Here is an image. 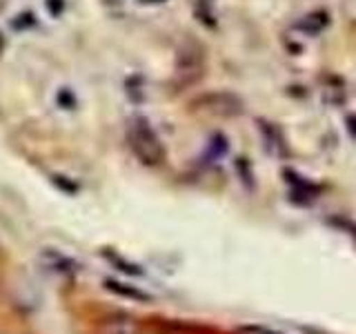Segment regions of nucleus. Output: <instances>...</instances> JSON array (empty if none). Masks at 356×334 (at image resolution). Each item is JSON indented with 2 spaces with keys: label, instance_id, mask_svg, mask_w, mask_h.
<instances>
[{
  "label": "nucleus",
  "instance_id": "f03ea898",
  "mask_svg": "<svg viewBox=\"0 0 356 334\" xmlns=\"http://www.w3.org/2000/svg\"><path fill=\"white\" fill-rule=\"evenodd\" d=\"M176 76L185 85L196 83L203 76V56L196 47H183L176 58Z\"/></svg>",
  "mask_w": 356,
  "mask_h": 334
},
{
  "label": "nucleus",
  "instance_id": "0eeeda50",
  "mask_svg": "<svg viewBox=\"0 0 356 334\" xmlns=\"http://www.w3.org/2000/svg\"><path fill=\"white\" fill-rule=\"evenodd\" d=\"M105 285L111 289V292H116V294L129 296V299H136V301H149V294L140 292V289H136V287H125L122 283H116V281H107Z\"/></svg>",
  "mask_w": 356,
  "mask_h": 334
},
{
  "label": "nucleus",
  "instance_id": "9b49d317",
  "mask_svg": "<svg viewBox=\"0 0 356 334\" xmlns=\"http://www.w3.org/2000/svg\"><path fill=\"white\" fill-rule=\"evenodd\" d=\"M44 5H47L51 16H60L65 11V0H44Z\"/></svg>",
  "mask_w": 356,
  "mask_h": 334
},
{
  "label": "nucleus",
  "instance_id": "1a4fd4ad",
  "mask_svg": "<svg viewBox=\"0 0 356 334\" xmlns=\"http://www.w3.org/2000/svg\"><path fill=\"white\" fill-rule=\"evenodd\" d=\"M325 25H327V18H321V20H318V16H307V18L298 25V29H303L305 33H309V36H312V33H318Z\"/></svg>",
  "mask_w": 356,
  "mask_h": 334
},
{
  "label": "nucleus",
  "instance_id": "423d86ee",
  "mask_svg": "<svg viewBox=\"0 0 356 334\" xmlns=\"http://www.w3.org/2000/svg\"><path fill=\"white\" fill-rule=\"evenodd\" d=\"M259 132L263 134V138H265L267 152H272L276 156H283L285 154V143H283L281 134H278L276 127H272L270 122H265V120H259Z\"/></svg>",
  "mask_w": 356,
  "mask_h": 334
},
{
  "label": "nucleus",
  "instance_id": "20e7f679",
  "mask_svg": "<svg viewBox=\"0 0 356 334\" xmlns=\"http://www.w3.org/2000/svg\"><path fill=\"white\" fill-rule=\"evenodd\" d=\"M203 103L207 109L218 111V114H227V116L238 114V111L243 109L241 100L234 94H211V96L203 98Z\"/></svg>",
  "mask_w": 356,
  "mask_h": 334
},
{
  "label": "nucleus",
  "instance_id": "f8f14e48",
  "mask_svg": "<svg viewBox=\"0 0 356 334\" xmlns=\"http://www.w3.org/2000/svg\"><path fill=\"white\" fill-rule=\"evenodd\" d=\"M243 332H248V334H281V332H274V330L265 328V326H245Z\"/></svg>",
  "mask_w": 356,
  "mask_h": 334
},
{
  "label": "nucleus",
  "instance_id": "9d476101",
  "mask_svg": "<svg viewBox=\"0 0 356 334\" xmlns=\"http://www.w3.org/2000/svg\"><path fill=\"white\" fill-rule=\"evenodd\" d=\"M209 152L214 154V156H222V154H227V138L222 136V134H214L209 141Z\"/></svg>",
  "mask_w": 356,
  "mask_h": 334
},
{
  "label": "nucleus",
  "instance_id": "7ed1b4c3",
  "mask_svg": "<svg viewBox=\"0 0 356 334\" xmlns=\"http://www.w3.org/2000/svg\"><path fill=\"white\" fill-rule=\"evenodd\" d=\"M38 263L47 272L58 274V276H70V274L78 272V263L72 259V256H67L60 250H54V248H44L38 254Z\"/></svg>",
  "mask_w": 356,
  "mask_h": 334
},
{
  "label": "nucleus",
  "instance_id": "39448f33",
  "mask_svg": "<svg viewBox=\"0 0 356 334\" xmlns=\"http://www.w3.org/2000/svg\"><path fill=\"white\" fill-rule=\"evenodd\" d=\"M105 334H140V326L131 317H111L103 323Z\"/></svg>",
  "mask_w": 356,
  "mask_h": 334
},
{
  "label": "nucleus",
  "instance_id": "6e6552de",
  "mask_svg": "<svg viewBox=\"0 0 356 334\" xmlns=\"http://www.w3.org/2000/svg\"><path fill=\"white\" fill-rule=\"evenodd\" d=\"M236 172L241 176V183H245L248 189H254V172L248 159H236Z\"/></svg>",
  "mask_w": 356,
  "mask_h": 334
},
{
  "label": "nucleus",
  "instance_id": "f257e3e1",
  "mask_svg": "<svg viewBox=\"0 0 356 334\" xmlns=\"http://www.w3.org/2000/svg\"><path fill=\"white\" fill-rule=\"evenodd\" d=\"M127 143L134 152V156L147 167H156L165 161V148L159 134L154 132L147 118L136 116L131 118L127 127Z\"/></svg>",
  "mask_w": 356,
  "mask_h": 334
}]
</instances>
